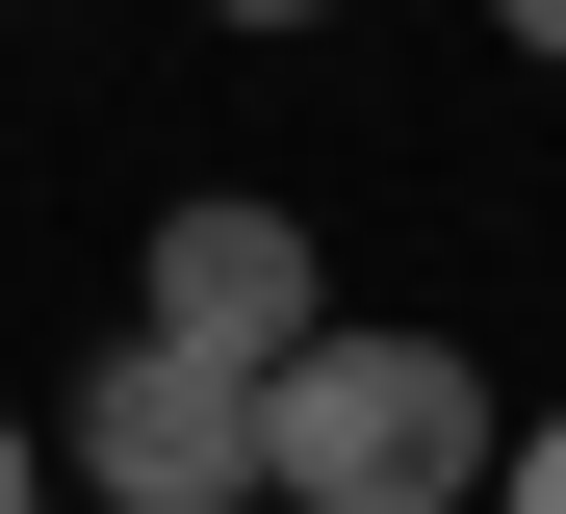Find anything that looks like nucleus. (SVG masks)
<instances>
[{
	"label": "nucleus",
	"mask_w": 566,
	"mask_h": 514,
	"mask_svg": "<svg viewBox=\"0 0 566 514\" xmlns=\"http://www.w3.org/2000/svg\"><path fill=\"white\" fill-rule=\"evenodd\" d=\"M515 27H541V52H566V0H515Z\"/></svg>",
	"instance_id": "423d86ee"
},
{
	"label": "nucleus",
	"mask_w": 566,
	"mask_h": 514,
	"mask_svg": "<svg viewBox=\"0 0 566 514\" xmlns=\"http://www.w3.org/2000/svg\"><path fill=\"white\" fill-rule=\"evenodd\" d=\"M490 514H566V438H515V489H490Z\"/></svg>",
	"instance_id": "20e7f679"
},
{
	"label": "nucleus",
	"mask_w": 566,
	"mask_h": 514,
	"mask_svg": "<svg viewBox=\"0 0 566 514\" xmlns=\"http://www.w3.org/2000/svg\"><path fill=\"white\" fill-rule=\"evenodd\" d=\"M155 360H207V386H283L335 335V283H310V232L283 206H155V308H129Z\"/></svg>",
	"instance_id": "f03ea898"
},
{
	"label": "nucleus",
	"mask_w": 566,
	"mask_h": 514,
	"mask_svg": "<svg viewBox=\"0 0 566 514\" xmlns=\"http://www.w3.org/2000/svg\"><path fill=\"white\" fill-rule=\"evenodd\" d=\"M77 489L104 514H283V463H258V386H207V360H104L77 386Z\"/></svg>",
	"instance_id": "7ed1b4c3"
},
{
	"label": "nucleus",
	"mask_w": 566,
	"mask_h": 514,
	"mask_svg": "<svg viewBox=\"0 0 566 514\" xmlns=\"http://www.w3.org/2000/svg\"><path fill=\"white\" fill-rule=\"evenodd\" d=\"M258 463H283V514H463V489H515V411L463 335H310L258 386Z\"/></svg>",
	"instance_id": "f257e3e1"
},
{
	"label": "nucleus",
	"mask_w": 566,
	"mask_h": 514,
	"mask_svg": "<svg viewBox=\"0 0 566 514\" xmlns=\"http://www.w3.org/2000/svg\"><path fill=\"white\" fill-rule=\"evenodd\" d=\"M0 514H52V463H27V411H0Z\"/></svg>",
	"instance_id": "39448f33"
}]
</instances>
